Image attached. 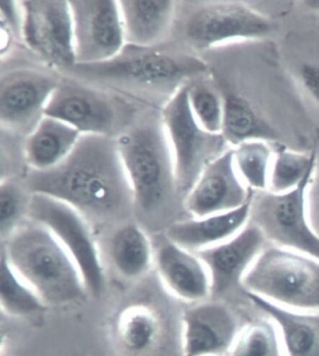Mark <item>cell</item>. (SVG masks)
Segmentation results:
<instances>
[{
	"instance_id": "1",
	"label": "cell",
	"mask_w": 319,
	"mask_h": 356,
	"mask_svg": "<svg viewBox=\"0 0 319 356\" xmlns=\"http://www.w3.org/2000/svg\"><path fill=\"white\" fill-rule=\"evenodd\" d=\"M31 194L69 204L90 224H114L135 213L134 195L116 138L81 134L70 156L47 171H26Z\"/></svg>"
},
{
	"instance_id": "2",
	"label": "cell",
	"mask_w": 319,
	"mask_h": 356,
	"mask_svg": "<svg viewBox=\"0 0 319 356\" xmlns=\"http://www.w3.org/2000/svg\"><path fill=\"white\" fill-rule=\"evenodd\" d=\"M61 73L162 111L182 87L208 75L209 67L203 57L171 40L153 47L125 44L111 60L76 64Z\"/></svg>"
},
{
	"instance_id": "3",
	"label": "cell",
	"mask_w": 319,
	"mask_h": 356,
	"mask_svg": "<svg viewBox=\"0 0 319 356\" xmlns=\"http://www.w3.org/2000/svg\"><path fill=\"white\" fill-rule=\"evenodd\" d=\"M116 143L134 195L135 211L162 213L173 206L176 198L181 200L162 111H141Z\"/></svg>"
},
{
	"instance_id": "4",
	"label": "cell",
	"mask_w": 319,
	"mask_h": 356,
	"mask_svg": "<svg viewBox=\"0 0 319 356\" xmlns=\"http://www.w3.org/2000/svg\"><path fill=\"white\" fill-rule=\"evenodd\" d=\"M2 252L47 306L78 302L88 296L83 276L64 247L42 225L29 219Z\"/></svg>"
},
{
	"instance_id": "5",
	"label": "cell",
	"mask_w": 319,
	"mask_h": 356,
	"mask_svg": "<svg viewBox=\"0 0 319 356\" xmlns=\"http://www.w3.org/2000/svg\"><path fill=\"white\" fill-rule=\"evenodd\" d=\"M0 61V131L26 140L45 116L62 73L24 45Z\"/></svg>"
},
{
	"instance_id": "6",
	"label": "cell",
	"mask_w": 319,
	"mask_h": 356,
	"mask_svg": "<svg viewBox=\"0 0 319 356\" xmlns=\"http://www.w3.org/2000/svg\"><path fill=\"white\" fill-rule=\"evenodd\" d=\"M176 3L171 40L198 56L233 40L260 39L274 29L269 18L236 2Z\"/></svg>"
},
{
	"instance_id": "7",
	"label": "cell",
	"mask_w": 319,
	"mask_h": 356,
	"mask_svg": "<svg viewBox=\"0 0 319 356\" xmlns=\"http://www.w3.org/2000/svg\"><path fill=\"white\" fill-rule=\"evenodd\" d=\"M242 287L283 308L319 314V261L301 252L268 244Z\"/></svg>"
},
{
	"instance_id": "8",
	"label": "cell",
	"mask_w": 319,
	"mask_h": 356,
	"mask_svg": "<svg viewBox=\"0 0 319 356\" xmlns=\"http://www.w3.org/2000/svg\"><path fill=\"white\" fill-rule=\"evenodd\" d=\"M146 108L108 89L62 74L45 114L81 134L116 138Z\"/></svg>"
},
{
	"instance_id": "9",
	"label": "cell",
	"mask_w": 319,
	"mask_h": 356,
	"mask_svg": "<svg viewBox=\"0 0 319 356\" xmlns=\"http://www.w3.org/2000/svg\"><path fill=\"white\" fill-rule=\"evenodd\" d=\"M163 122L173 153L177 191L182 201L206 165L228 150L222 134L204 130L188 100V84L162 108Z\"/></svg>"
},
{
	"instance_id": "10",
	"label": "cell",
	"mask_w": 319,
	"mask_h": 356,
	"mask_svg": "<svg viewBox=\"0 0 319 356\" xmlns=\"http://www.w3.org/2000/svg\"><path fill=\"white\" fill-rule=\"evenodd\" d=\"M29 219L39 222L59 241L77 265L88 295L100 298L105 288V273L92 225L78 211L56 198L32 194Z\"/></svg>"
},
{
	"instance_id": "11",
	"label": "cell",
	"mask_w": 319,
	"mask_h": 356,
	"mask_svg": "<svg viewBox=\"0 0 319 356\" xmlns=\"http://www.w3.org/2000/svg\"><path fill=\"white\" fill-rule=\"evenodd\" d=\"M315 163L304 181L290 191L283 194L269 190L255 192L249 222L263 231L269 244L319 261V236L311 227L306 214L307 187Z\"/></svg>"
},
{
	"instance_id": "12",
	"label": "cell",
	"mask_w": 319,
	"mask_h": 356,
	"mask_svg": "<svg viewBox=\"0 0 319 356\" xmlns=\"http://www.w3.org/2000/svg\"><path fill=\"white\" fill-rule=\"evenodd\" d=\"M268 244L263 231L249 222L230 240L196 252L206 266L211 279L210 298L247 311L258 309L248 298L242 281Z\"/></svg>"
},
{
	"instance_id": "13",
	"label": "cell",
	"mask_w": 319,
	"mask_h": 356,
	"mask_svg": "<svg viewBox=\"0 0 319 356\" xmlns=\"http://www.w3.org/2000/svg\"><path fill=\"white\" fill-rule=\"evenodd\" d=\"M24 45L60 72L76 65L69 0H24Z\"/></svg>"
},
{
	"instance_id": "14",
	"label": "cell",
	"mask_w": 319,
	"mask_h": 356,
	"mask_svg": "<svg viewBox=\"0 0 319 356\" xmlns=\"http://www.w3.org/2000/svg\"><path fill=\"white\" fill-rule=\"evenodd\" d=\"M248 312L212 298L191 304L182 314V356H227L253 319Z\"/></svg>"
},
{
	"instance_id": "15",
	"label": "cell",
	"mask_w": 319,
	"mask_h": 356,
	"mask_svg": "<svg viewBox=\"0 0 319 356\" xmlns=\"http://www.w3.org/2000/svg\"><path fill=\"white\" fill-rule=\"evenodd\" d=\"M76 64L111 60L125 45L118 1L69 0Z\"/></svg>"
},
{
	"instance_id": "16",
	"label": "cell",
	"mask_w": 319,
	"mask_h": 356,
	"mask_svg": "<svg viewBox=\"0 0 319 356\" xmlns=\"http://www.w3.org/2000/svg\"><path fill=\"white\" fill-rule=\"evenodd\" d=\"M234 164L233 148L212 160L182 200L190 218L227 213L244 205L253 197Z\"/></svg>"
},
{
	"instance_id": "17",
	"label": "cell",
	"mask_w": 319,
	"mask_h": 356,
	"mask_svg": "<svg viewBox=\"0 0 319 356\" xmlns=\"http://www.w3.org/2000/svg\"><path fill=\"white\" fill-rule=\"evenodd\" d=\"M158 277L166 289L178 300L194 304L211 296V279L196 252L166 238L155 255Z\"/></svg>"
},
{
	"instance_id": "18",
	"label": "cell",
	"mask_w": 319,
	"mask_h": 356,
	"mask_svg": "<svg viewBox=\"0 0 319 356\" xmlns=\"http://www.w3.org/2000/svg\"><path fill=\"white\" fill-rule=\"evenodd\" d=\"M125 44L153 47L173 39L174 0H119Z\"/></svg>"
},
{
	"instance_id": "19",
	"label": "cell",
	"mask_w": 319,
	"mask_h": 356,
	"mask_svg": "<svg viewBox=\"0 0 319 356\" xmlns=\"http://www.w3.org/2000/svg\"><path fill=\"white\" fill-rule=\"evenodd\" d=\"M253 197L236 210L174 222L169 227L166 238L193 252L224 243L249 222Z\"/></svg>"
},
{
	"instance_id": "20",
	"label": "cell",
	"mask_w": 319,
	"mask_h": 356,
	"mask_svg": "<svg viewBox=\"0 0 319 356\" xmlns=\"http://www.w3.org/2000/svg\"><path fill=\"white\" fill-rule=\"evenodd\" d=\"M247 296L277 325L286 356H319V314L283 308L254 293Z\"/></svg>"
},
{
	"instance_id": "21",
	"label": "cell",
	"mask_w": 319,
	"mask_h": 356,
	"mask_svg": "<svg viewBox=\"0 0 319 356\" xmlns=\"http://www.w3.org/2000/svg\"><path fill=\"white\" fill-rule=\"evenodd\" d=\"M81 133L59 119L45 116L24 140V159L29 170L47 171L70 156Z\"/></svg>"
},
{
	"instance_id": "22",
	"label": "cell",
	"mask_w": 319,
	"mask_h": 356,
	"mask_svg": "<svg viewBox=\"0 0 319 356\" xmlns=\"http://www.w3.org/2000/svg\"><path fill=\"white\" fill-rule=\"evenodd\" d=\"M109 252L114 268L125 279L141 278L155 264V252L149 236L133 222L123 224L114 233Z\"/></svg>"
},
{
	"instance_id": "23",
	"label": "cell",
	"mask_w": 319,
	"mask_h": 356,
	"mask_svg": "<svg viewBox=\"0 0 319 356\" xmlns=\"http://www.w3.org/2000/svg\"><path fill=\"white\" fill-rule=\"evenodd\" d=\"M223 100L222 135L228 143L238 145L247 140L277 141L278 134L241 95L217 88Z\"/></svg>"
},
{
	"instance_id": "24",
	"label": "cell",
	"mask_w": 319,
	"mask_h": 356,
	"mask_svg": "<svg viewBox=\"0 0 319 356\" xmlns=\"http://www.w3.org/2000/svg\"><path fill=\"white\" fill-rule=\"evenodd\" d=\"M116 326L120 344L132 355L149 352L157 343L162 331L157 314L144 305L125 309L120 314Z\"/></svg>"
},
{
	"instance_id": "25",
	"label": "cell",
	"mask_w": 319,
	"mask_h": 356,
	"mask_svg": "<svg viewBox=\"0 0 319 356\" xmlns=\"http://www.w3.org/2000/svg\"><path fill=\"white\" fill-rule=\"evenodd\" d=\"M0 304L4 314L26 317L45 312L47 305L10 266L3 252L0 260Z\"/></svg>"
},
{
	"instance_id": "26",
	"label": "cell",
	"mask_w": 319,
	"mask_h": 356,
	"mask_svg": "<svg viewBox=\"0 0 319 356\" xmlns=\"http://www.w3.org/2000/svg\"><path fill=\"white\" fill-rule=\"evenodd\" d=\"M227 356H286L274 321L263 314L242 328Z\"/></svg>"
},
{
	"instance_id": "27",
	"label": "cell",
	"mask_w": 319,
	"mask_h": 356,
	"mask_svg": "<svg viewBox=\"0 0 319 356\" xmlns=\"http://www.w3.org/2000/svg\"><path fill=\"white\" fill-rule=\"evenodd\" d=\"M274 156L264 140H247L234 147V164L248 188L256 192L268 190Z\"/></svg>"
},
{
	"instance_id": "28",
	"label": "cell",
	"mask_w": 319,
	"mask_h": 356,
	"mask_svg": "<svg viewBox=\"0 0 319 356\" xmlns=\"http://www.w3.org/2000/svg\"><path fill=\"white\" fill-rule=\"evenodd\" d=\"M319 140L309 154L282 149L274 156L268 190L275 194L290 191L304 181L316 161Z\"/></svg>"
},
{
	"instance_id": "29",
	"label": "cell",
	"mask_w": 319,
	"mask_h": 356,
	"mask_svg": "<svg viewBox=\"0 0 319 356\" xmlns=\"http://www.w3.org/2000/svg\"><path fill=\"white\" fill-rule=\"evenodd\" d=\"M188 100L200 126L212 134H222L223 100L209 73L188 84Z\"/></svg>"
},
{
	"instance_id": "30",
	"label": "cell",
	"mask_w": 319,
	"mask_h": 356,
	"mask_svg": "<svg viewBox=\"0 0 319 356\" xmlns=\"http://www.w3.org/2000/svg\"><path fill=\"white\" fill-rule=\"evenodd\" d=\"M31 193L24 181L16 177L1 179L0 183V234L10 238L20 225L22 217L27 216Z\"/></svg>"
},
{
	"instance_id": "31",
	"label": "cell",
	"mask_w": 319,
	"mask_h": 356,
	"mask_svg": "<svg viewBox=\"0 0 319 356\" xmlns=\"http://www.w3.org/2000/svg\"><path fill=\"white\" fill-rule=\"evenodd\" d=\"M0 26L10 29L19 43L24 45L22 32H23V10L20 1L15 0H1L0 1Z\"/></svg>"
},
{
	"instance_id": "32",
	"label": "cell",
	"mask_w": 319,
	"mask_h": 356,
	"mask_svg": "<svg viewBox=\"0 0 319 356\" xmlns=\"http://www.w3.org/2000/svg\"><path fill=\"white\" fill-rule=\"evenodd\" d=\"M306 214L311 227L319 236V143L315 167L307 187Z\"/></svg>"
},
{
	"instance_id": "33",
	"label": "cell",
	"mask_w": 319,
	"mask_h": 356,
	"mask_svg": "<svg viewBox=\"0 0 319 356\" xmlns=\"http://www.w3.org/2000/svg\"><path fill=\"white\" fill-rule=\"evenodd\" d=\"M299 80L305 92L319 105V63L304 62L299 67Z\"/></svg>"
},
{
	"instance_id": "34",
	"label": "cell",
	"mask_w": 319,
	"mask_h": 356,
	"mask_svg": "<svg viewBox=\"0 0 319 356\" xmlns=\"http://www.w3.org/2000/svg\"><path fill=\"white\" fill-rule=\"evenodd\" d=\"M308 9L313 10V12L319 13V0H307L302 2Z\"/></svg>"
}]
</instances>
